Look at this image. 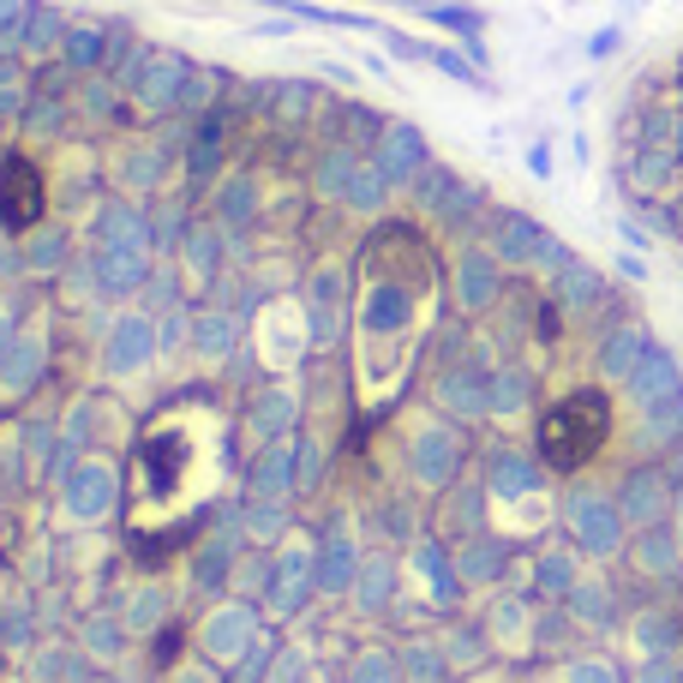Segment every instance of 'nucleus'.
I'll return each instance as SVG.
<instances>
[{"label":"nucleus","instance_id":"nucleus-1","mask_svg":"<svg viewBox=\"0 0 683 683\" xmlns=\"http://www.w3.org/2000/svg\"><path fill=\"white\" fill-rule=\"evenodd\" d=\"M612 438V402L600 390H570L563 402L540 420V456L552 468H582L600 456V444Z\"/></svg>","mask_w":683,"mask_h":683},{"label":"nucleus","instance_id":"nucleus-2","mask_svg":"<svg viewBox=\"0 0 683 683\" xmlns=\"http://www.w3.org/2000/svg\"><path fill=\"white\" fill-rule=\"evenodd\" d=\"M37 216H42V174H37V162L12 156L0 169V222L7 228H31Z\"/></svg>","mask_w":683,"mask_h":683}]
</instances>
